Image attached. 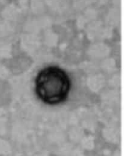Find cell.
I'll return each instance as SVG.
<instances>
[{"instance_id":"cell-8","label":"cell","mask_w":128,"mask_h":156,"mask_svg":"<svg viewBox=\"0 0 128 156\" xmlns=\"http://www.w3.org/2000/svg\"><path fill=\"white\" fill-rule=\"evenodd\" d=\"M14 27L8 21L0 24V33L2 36H8L14 33Z\"/></svg>"},{"instance_id":"cell-2","label":"cell","mask_w":128,"mask_h":156,"mask_svg":"<svg viewBox=\"0 0 128 156\" xmlns=\"http://www.w3.org/2000/svg\"><path fill=\"white\" fill-rule=\"evenodd\" d=\"M86 35L89 40H102L109 38L112 34L109 26H104L100 21H94L89 23L86 27Z\"/></svg>"},{"instance_id":"cell-5","label":"cell","mask_w":128,"mask_h":156,"mask_svg":"<svg viewBox=\"0 0 128 156\" xmlns=\"http://www.w3.org/2000/svg\"><path fill=\"white\" fill-rule=\"evenodd\" d=\"M21 10L15 5H9L3 11L2 15L5 20L8 22L16 21L20 17Z\"/></svg>"},{"instance_id":"cell-11","label":"cell","mask_w":128,"mask_h":156,"mask_svg":"<svg viewBox=\"0 0 128 156\" xmlns=\"http://www.w3.org/2000/svg\"><path fill=\"white\" fill-rule=\"evenodd\" d=\"M0 51L5 55H10L12 51V46L10 44L3 43L0 46Z\"/></svg>"},{"instance_id":"cell-9","label":"cell","mask_w":128,"mask_h":156,"mask_svg":"<svg viewBox=\"0 0 128 156\" xmlns=\"http://www.w3.org/2000/svg\"><path fill=\"white\" fill-rule=\"evenodd\" d=\"M44 41L48 46H55L58 42L57 36L53 32L48 30L45 33Z\"/></svg>"},{"instance_id":"cell-6","label":"cell","mask_w":128,"mask_h":156,"mask_svg":"<svg viewBox=\"0 0 128 156\" xmlns=\"http://www.w3.org/2000/svg\"><path fill=\"white\" fill-rule=\"evenodd\" d=\"M30 7L33 13L40 15L44 11V0H30Z\"/></svg>"},{"instance_id":"cell-1","label":"cell","mask_w":128,"mask_h":156,"mask_svg":"<svg viewBox=\"0 0 128 156\" xmlns=\"http://www.w3.org/2000/svg\"><path fill=\"white\" fill-rule=\"evenodd\" d=\"M37 93L43 102L50 105H56L62 102L68 93L66 77L57 70L44 72L38 79Z\"/></svg>"},{"instance_id":"cell-14","label":"cell","mask_w":128,"mask_h":156,"mask_svg":"<svg viewBox=\"0 0 128 156\" xmlns=\"http://www.w3.org/2000/svg\"><path fill=\"white\" fill-rule=\"evenodd\" d=\"M6 0H0V2H6Z\"/></svg>"},{"instance_id":"cell-13","label":"cell","mask_w":128,"mask_h":156,"mask_svg":"<svg viewBox=\"0 0 128 156\" xmlns=\"http://www.w3.org/2000/svg\"><path fill=\"white\" fill-rule=\"evenodd\" d=\"M96 1L100 6H103L105 5L109 2V0H96Z\"/></svg>"},{"instance_id":"cell-12","label":"cell","mask_w":128,"mask_h":156,"mask_svg":"<svg viewBox=\"0 0 128 156\" xmlns=\"http://www.w3.org/2000/svg\"><path fill=\"white\" fill-rule=\"evenodd\" d=\"M30 6V0H18V7L22 11H26Z\"/></svg>"},{"instance_id":"cell-7","label":"cell","mask_w":128,"mask_h":156,"mask_svg":"<svg viewBox=\"0 0 128 156\" xmlns=\"http://www.w3.org/2000/svg\"><path fill=\"white\" fill-rule=\"evenodd\" d=\"M119 16V12L117 9H111V10L108 12L106 17V21L109 27L111 25H116L118 23L120 19Z\"/></svg>"},{"instance_id":"cell-3","label":"cell","mask_w":128,"mask_h":156,"mask_svg":"<svg viewBox=\"0 0 128 156\" xmlns=\"http://www.w3.org/2000/svg\"><path fill=\"white\" fill-rule=\"evenodd\" d=\"M21 44L24 51L30 53V52L36 51L37 49H39L41 43L40 38L36 34L28 33L22 37Z\"/></svg>"},{"instance_id":"cell-10","label":"cell","mask_w":128,"mask_h":156,"mask_svg":"<svg viewBox=\"0 0 128 156\" xmlns=\"http://www.w3.org/2000/svg\"><path fill=\"white\" fill-rule=\"evenodd\" d=\"M45 5H47L50 8L58 11L63 7L64 3L62 0H44Z\"/></svg>"},{"instance_id":"cell-4","label":"cell","mask_w":128,"mask_h":156,"mask_svg":"<svg viewBox=\"0 0 128 156\" xmlns=\"http://www.w3.org/2000/svg\"><path fill=\"white\" fill-rule=\"evenodd\" d=\"M87 54L92 58H104L109 55L111 49L102 42H95L87 48Z\"/></svg>"}]
</instances>
